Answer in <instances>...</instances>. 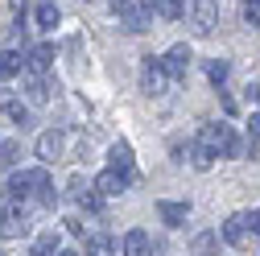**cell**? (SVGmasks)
Returning a JSON list of instances; mask_svg holds the SVG:
<instances>
[{
  "mask_svg": "<svg viewBox=\"0 0 260 256\" xmlns=\"http://www.w3.org/2000/svg\"><path fill=\"white\" fill-rule=\"evenodd\" d=\"M199 141L215 153V157H236L240 153V141H236V128L232 124H203V133H199Z\"/></svg>",
  "mask_w": 260,
  "mask_h": 256,
  "instance_id": "6da1fadb",
  "label": "cell"
},
{
  "mask_svg": "<svg viewBox=\"0 0 260 256\" xmlns=\"http://www.w3.org/2000/svg\"><path fill=\"white\" fill-rule=\"evenodd\" d=\"M190 25L199 38H211L215 25H219V5L215 0H190Z\"/></svg>",
  "mask_w": 260,
  "mask_h": 256,
  "instance_id": "7a4b0ae2",
  "label": "cell"
},
{
  "mask_svg": "<svg viewBox=\"0 0 260 256\" xmlns=\"http://www.w3.org/2000/svg\"><path fill=\"white\" fill-rule=\"evenodd\" d=\"M166 83H170V75H166V67H161V58H141V87H145V95H161Z\"/></svg>",
  "mask_w": 260,
  "mask_h": 256,
  "instance_id": "3957f363",
  "label": "cell"
},
{
  "mask_svg": "<svg viewBox=\"0 0 260 256\" xmlns=\"http://www.w3.org/2000/svg\"><path fill=\"white\" fill-rule=\"evenodd\" d=\"M223 240L232 244V248H248V244H252L248 215H227V219H223Z\"/></svg>",
  "mask_w": 260,
  "mask_h": 256,
  "instance_id": "277c9868",
  "label": "cell"
},
{
  "mask_svg": "<svg viewBox=\"0 0 260 256\" xmlns=\"http://www.w3.org/2000/svg\"><path fill=\"white\" fill-rule=\"evenodd\" d=\"M190 62H194V54H190V46H170V54L161 58V67H166V75L170 79H186V71H190Z\"/></svg>",
  "mask_w": 260,
  "mask_h": 256,
  "instance_id": "5b68a950",
  "label": "cell"
},
{
  "mask_svg": "<svg viewBox=\"0 0 260 256\" xmlns=\"http://www.w3.org/2000/svg\"><path fill=\"white\" fill-rule=\"evenodd\" d=\"M29 232V219H25V207H9L0 215V240H21Z\"/></svg>",
  "mask_w": 260,
  "mask_h": 256,
  "instance_id": "8992f818",
  "label": "cell"
},
{
  "mask_svg": "<svg viewBox=\"0 0 260 256\" xmlns=\"http://www.w3.org/2000/svg\"><path fill=\"white\" fill-rule=\"evenodd\" d=\"M34 149H38V162H58V157H62V133H58V128H46Z\"/></svg>",
  "mask_w": 260,
  "mask_h": 256,
  "instance_id": "52a82bcc",
  "label": "cell"
},
{
  "mask_svg": "<svg viewBox=\"0 0 260 256\" xmlns=\"http://www.w3.org/2000/svg\"><path fill=\"white\" fill-rule=\"evenodd\" d=\"M128 174H120V170H104L100 178H95V190H100V195H124L128 190Z\"/></svg>",
  "mask_w": 260,
  "mask_h": 256,
  "instance_id": "ba28073f",
  "label": "cell"
},
{
  "mask_svg": "<svg viewBox=\"0 0 260 256\" xmlns=\"http://www.w3.org/2000/svg\"><path fill=\"white\" fill-rule=\"evenodd\" d=\"M157 215H161L166 228H182L186 215H190V203H170V199H161V203H157Z\"/></svg>",
  "mask_w": 260,
  "mask_h": 256,
  "instance_id": "9c48e42d",
  "label": "cell"
},
{
  "mask_svg": "<svg viewBox=\"0 0 260 256\" xmlns=\"http://www.w3.org/2000/svg\"><path fill=\"white\" fill-rule=\"evenodd\" d=\"M54 91H58V87H54V83H46L42 75H34V71L25 75V95H29L34 104H50V95H54Z\"/></svg>",
  "mask_w": 260,
  "mask_h": 256,
  "instance_id": "30bf717a",
  "label": "cell"
},
{
  "mask_svg": "<svg viewBox=\"0 0 260 256\" xmlns=\"http://www.w3.org/2000/svg\"><path fill=\"white\" fill-rule=\"evenodd\" d=\"M190 256H219V232H199L190 240Z\"/></svg>",
  "mask_w": 260,
  "mask_h": 256,
  "instance_id": "8fae6325",
  "label": "cell"
},
{
  "mask_svg": "<svg viewBox=\"0 0 260 256\" xmlns=\"http://www.w3.org/2000/svg\"><path fill=\"white\" fill-rule=\"evenodd\" d=\"M25 62H29V71H34V75H46L54 67V46H34Z\"/></svg>",
  "mask_w": 260,
  "mask_h": 256,
  "instance_id": "7c38bea8",
  "label": "cell"
},
{
  "mask_svg": "<svg viewBox=\"0 0 260 256\" xmlns=\"http://www.w3.org/2000/svg\"><path fill=\"white\" fill-rule=\"evenodd\" d=\"M87 256H116V240L108 232H91L87 236Z\"/></svg>",
  "mask_w": 260,
  "mask_h": 256,
  "instance_id": "4fadbf2b",
  "label": "cell"
},
{
  "mask_svg": "<svg viewBox=\"0 0 260 256\" xmlns=\"http://www.w3.org/2000/svg\"><path fill=\"white\" fill-rule=\"evenodd\" d=\"M112 170H120V174H128V178H137V174H133V145H124V141L112 145Z\"/></svg>",
  "mask_w": 260,
  "mask_h": 256,
  "instance_id": "5bb4252c",
  "label": "cell"
},
{
  "mask_svg": "<svg viewBox=\"0 0 260 256\" xmlns=\"http://www.w3.org/2000/svg\"><path fill=\"white\" fill-rule=\"evenodd\" d=\"M58 21H62V13H58V5H50V0H42V5L34 9V25L38 29H58Z\"/></svg>",
  "mask_w": 260,
  "mask_h": 256,
  "instance_id": "9a60e30c",
  "label": "cell"
},
{
  "mask_svg": "<svg viewBox=\"0 0 260 256\" xmlns=\"http://www.w3.org/2000/svg\"><path fill=\"white\" fill-rule=\"evenodd\" d=\"M120 248H124V256H149V236H145L141 228H133V232L124 236Z\"/></svg>",
  "mask_w": 260,
  "mask_h": 256,
  "instance_id": "2e32d148",
  "label": "cell"
},
{
  "mask_svg": "<svg viewBox=\"0 0 260 256\" xmlns=\"http://www.w3.org/2000/svg\"><path fill=\"white\" fill-rule=\"evenodd\" d=\"M145 25H149V9H145V5L124 13V29H128V34H145Z\"/></svg>",
  "mask_w": 260,
  "mask_h": 256,
  "instance_id": "e0dca14e",
  "label": "cell"
},
{
  "mask_svg": "<svg viewBox=\"0 0 260 256\" xmlns=\"http://www.w3.org/2000/svg\"><path fill=\"white\" fill-rule=\"evenodd\" d=\"M62 252V240H58V232H46L38 244H34V252H29V256H58Z\"/></svg>",
  "mask_w": 260,
  "mask_h": 256,
  "instance_id": "ac0fdd59",
  "label": "cell"
},
{
  "mask_svg": "<svg viewBox=\"0 0 260 256\" xmlns=\"http://www.w3.org/2000/svg\"><path fill=\"white\" fill-rule=\"evenodd\" d=\"M21 54H13V50H0V79H13V75H21Z\"/></svg>",
  "mask_w": 260,
  "mask_h": 256,
  "instance_id": "d6986e66",
  "label": "cell"
},
{
  "mask_svg": "<svg viewBox=\"0 0 260 256\" xmlns=\"http://www.w3.org/2000/svg\"><path fill=\"white\" fill-rule=\"evenodd\" d=\"M227 75H232V62H223V58H211L207 62V79L219 87V83H227Z\"/></svg>",
  "mask_w": 260,
  "mask_h": 256,
  "instance_id": "ffe728a7",
  "label": "cell"
},
{
  "mask_svg": "<svg viewBox=\"0 0 260 256\" xmlns=\"http://www.w3.org/2000/svg\"><path fill=\"white\" fill-rule=\"evenodd\" d=\"M190 162H194V170H211V166H215V153H211V149L199 141V145L190 149Z\"/></svg>",
  "mask_w": 260,
  "mask_h": 256,
  "instance_id": "44dd1931",
  "label": "cell"
},
{
  "mask_svg": "<svg viewBox=\"0 0 260 256\" xmlns=\"http://www.w3.org/2000/svg\"><path fill=\"white\" fill-rule=\"evenodd\" d=\"M157 17H166V21H178L182 13H186V5H182V0H157Z\"/></svg>",
  "mask_w": 260,
  "mask_h": 256,
  "instance_id": "7402d4cb",
  "label": "cell"
},
{
  "mask_svg": "<svg viewBox=\"0 0 260 256\" xmlns=\"http://www.w3.org/2000/svg\"><path fill=\"white\" fill-rule=\"evenodd\" d=\"M17 153H21V145H0V170H9V166H17Z\"/></svg>",
  "mask_w": 260,
  "mask_h": 256,
  "instance_id": "603a6c76",
  "label": "cell"
},
{
  "mask_svg": "<svg viewBox=\"0 0 260 256\" xmlns=\"http://www.w3.org/2000/svg\"><path fill=\"white\" fill-rule=\"evenodd\" d=\"M5 112H9V120H17V124H25V120H29V108H25V104H17V100H5Z\"/></svg>",
  "mask_w": 260,
  "mask_h": 256,
  "instance_id": "cb8c5ba5",
  "label": "cell"
},
{
  "mask_svg": "<svg viewBox=\"0 0 260 256\" xmlns=\"http://www.w3.org/2000/svg\"><path fill=\"white\" fill-rule=\"evenodd\" d=\"M244 21L252 29H260V0H244Z\"/></svg>",
  "mask_w": 260,
  "mask_h": 256,
  "instance_id": "d4e9b609",
  "label": "cell"
},
{
  "mask_svg": "<svg viewBox=\"0 0 260 256\" xmlns=\"http://www.w3.org/2000/svg\"><path fill=\"white\" fill-rule=\"evenodd\" d=\"M67 190H71V195H75V199H83V195H87V190H91V186H87V178H83V174H75V178L67 182Z\"/></svg>",
  "mask_w": 260,
  "mask_h": 256,
  "instance_id": "484cf974",
  "label": "cell"
},
{
  "mask_svg": "<svg viewBox=\"0 0 260 256\" xmlns=\"http://www.w3.org/2000/svg\"><path fill=\"white\" fill-rule=\"evenodd\" d=\"M248 228H252V236H260V207L248 215Z\"/></svg>",
  "mask_w": 260,
  "mask_h": 256,
  "instance_id": "4316f807",
  "label": "cell"
},
{
  "mask_svg": "<svg viewBox=\"0 0 260 256\" xmlns=\"http://www.w3.org/2000/svg\"><path fill=\"white\" fill-rule=\"evenodd\" d=\"M108 5H112V13H128V9H133V0H108Z\"/></svg>",
  "mask_w": 260,
  "mask_h": 256,
  "instance_id": "83f0119b",
  "label": "cell"
},
{
  "mask_svg": "<svg viewBox=\"0 0 260 256\" xmlns=\"http://www.w3.org/2000/svg\"><path fill=\"white\" fill-rule=\"evenodd\" d=\"M248 133H252V137H260V112H256V116H248Z\"/></svg>",
  "mask_w": 260,
  "mask_h": 256,
  "instance_id": "f1b7e54d",
  "label": "cell"
},
{
  "mask_svg": "<svg viewBox=\"0 0 260 256\" xmlns=\"http://www.w3.org/2000/svg\"><path fill=\"white\" fill-rule=\"evenodd\" d=\"M248 95H252V100L260 104V83H256V87H248Z\"/></svg>",
  "mask_w": 260,
  "mask_h": 256,
  "instance_id": "f546056e",
  "label": "cell"
},
{
  "mask_svg": "<svg viewBox=\"0 0 260 256\" xmlns=\"http://www.w3.org/2000/svg\"><path fill=\"white\" fill-rule=\"evenodd\" d=\"M58 256H79V252H67V248H62V252H58Z\"/></svg>",
  "mask_w": 260,
  "mask_h": 256,
  "instance_id": "4dcf8cb0",
  "label": "cell"
}]
</instances>
